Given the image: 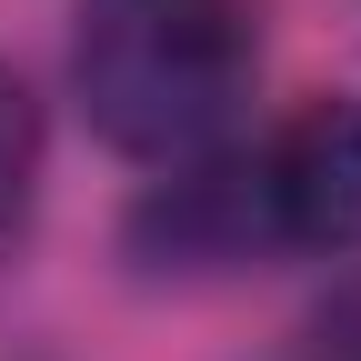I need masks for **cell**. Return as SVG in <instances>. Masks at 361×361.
<instances>
[{"instance_id": "1", "label": "cell", "mask_w": 361, "mask_h": 361, "mask_svg": "<svg viewBox=\"0 0 361 361\" xmlns=\"http://www.w3.org/2000/svg\"><path fill=\"white\" fill-rule=\"evenodd\" d=\"M261 71V20L251 0H80L71 30V90L80 121L121 161L191 171L221 151Z\"/></svg>"}, {"instance_id": "2", "label": "cell", "mask_w": 361, "mask_h": 361, "mask_svg": "<svg viewBox=\"0 0 361 361\" xmlns=\"http://www.w3.org/2000/svg\"><path fill=\"white\" fill-rule=\"evenodd\" d=\"M231 201L261 251H361V101L291 111L251 161H231Z\"/></svg>"}, {"instance_id": "3", "label": "cell", "mask_w": 361, "mask_h": 361, "mask_svg": "<svg viewBox=\"0 0 361 361\" xmlns=\"http://www.w3.org/2000/svg\"><path fill=\"white\" fill-rule=\"evenodd\" d=\"M40 211V101L20 90V71H0V261L20 251Z\"/></svg>"}]
</instances>
